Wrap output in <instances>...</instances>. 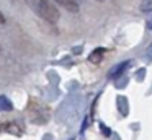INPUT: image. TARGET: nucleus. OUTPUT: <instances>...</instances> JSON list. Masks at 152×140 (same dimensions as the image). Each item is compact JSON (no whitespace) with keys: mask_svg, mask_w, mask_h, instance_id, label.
<instances>
[{"mask_svg":"<svg viewBox=\"0 0 152 140\" xmlns=\"http://www.w3.org/2000/svg\"><path fill=\"white\" fill-rule=\"evenodd\" d=\"M33 10L38 13L39 18H43L48 23H57L61 18L59 10H57V7L51 0H34Z\"/></svg>","mask_w":152,"mask_h":140,"instance_id":"1","label":"nucleus"},{"mask_svg":"<svg viewBox=\"0 0 152 140\" xmlns=\"http://www.w3.org/2000/svg\"><path fill=\"white\" fill-rule=\"evenodd\" d=\"M53 2H56L57 5H61L64 10H67V12L70 13H77L79 12V3L75 2V0H53Z\"/></svg>","mask_w":152,"mask_h":140,"instance_id":"2","label":"nucleus"},{"mask_svg":"<svg viewBox=\"0 0 152 140\" xmlns=\"http://www.w3.org/2000/svg\"><path fill=\"white\" fill-rule=\"evenodd\" d=\"M103 54H105V49H96L95 52H92L90 54V62H95V64H98V62H102L103 59Z\"/></svg>","mask_w":152,"mask_h":140,"instance_id":"3","label":"nucleus"},{"mask_svg":"<svg viewBox=\"0 0 152 140\" xmlns=\"http://www.w3.org/2000/svg\"><path fill=\"white\" fill-rule=\"evenodd\" d=\"M129 64H131V62H123L121 65H116V67H115V68H113V70H111V73H110V77H111V78L118 77L119 73H123V72H124V68L128 67Z\"/></svg>","mask_w":152,"mask_h":140,"instance_id":"4","label":"nucleus"},{"mask_svg":"<svg viewBox=\"0 0 152 140\" xmlns=\"http://www.w3.org/2000/svg\"><path fill=\"white\" fill-rule=\"evenodd\" d=\"M141 12H144V13H149V12H152V0H141Z\"/></svg>","mask_w":152,"mask_h":140,"instance_id":"5","label":"nucleus"},{"mask_svg":"<svg viewBox=\"0 0 152 140\" xmlns=\"http://www.w3.org/2000/svg\"><path fill=\"white\" fill-rule=\"evenodd\" d=\"M5 21H7V20H5V15L2 13V10H0V25H4Z\"/></svg>","mask_w":152,"mask_h":140,"instance_id":"6","label":"nucleus"},{"mask_svg":"<svg viewBox=\"0 0 152 140\" xmlns=\"http://www.w3.org/2000/svg\"><path fill=\"white\" fill-rule=\"evenodd\" d=\"M147 28H149V29H152V20H151V21L147 23Z\"/></svg>","mask_w":152,"mask_h":140,"instance_id":"7","label":"nucleus"},{"mask_svg":"<svg viewBox=\"0 0 152 140\" xmlns=\"http://www.w3.org/2000/svg\"><path fill=\"white\" fill-rule=\"evenodd\" d=\"M96 2H105V0H96Z\"/></svg>","mask_w":152,"mask_h":140,"instance_id":"8","label":"nucleus"}]
</instances>
